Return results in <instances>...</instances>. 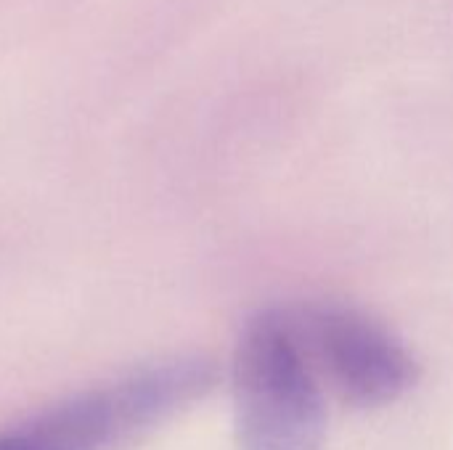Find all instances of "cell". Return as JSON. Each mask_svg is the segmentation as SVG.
<instances>
[{
  "label": "cell",
  "instance_id": "cell-2",
  "mask_svg": "<svg viewBox=\"0 0 453 450\" xmlns=\"http://www.w3.org/2000/svg\"><path fill=\"white\" fill-rule=\"evenodd\" d=\"M231 398L239 450L326 448V393L287 308H263L244 321L231 358Z\"/></svg>",
  "mask_w": 453,
  "mask_h": 450
},
{
  "label": "cell",
  "instance_id": "cell-1",
  "mask_svg": "<svg viewBox=\"0 0 453 450\" xmlns=\"http://www.w3.org/2000/svg\"><path fill=\"white\" fill-rule=\"evenodd\" d=\"M220 382L210 358L133 369L0 432V450H125L204 400Z\"/></svg>",
  "mask_w": 453,
  "mask_h": 450
},
{
  "label": "cell",
  "instance_id": "cell-3",
  "mask_svg": "<svg viewBox=\"0 0 453 450\" xmlns=\"http://www.w3.org/2000/svg\"><path fill=\"white\" fill-rule=\"evenodd\" d=\"M287 310L313 374L340 403L382 408L417 387L419 361L390 326L366 310L334 300Z\"/></svg>",
  "mask_w": 453,
  "mask_h": 450
}]
</instances>
